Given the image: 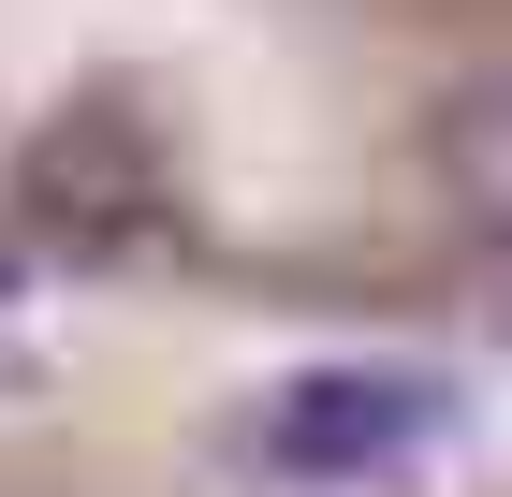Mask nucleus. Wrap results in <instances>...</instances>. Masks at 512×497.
<instances>
[{
	"label": "nucleus",
	"instance_id": "7ed1b4c3",
	"mask_svg": "<svg viewBox=\"0 0 512 497\" xmlns=\"http://www.w3.org/2000/svg\"><path fill=\"white\" fill-rule=\"evenodd\" d=\"M0 307H30V264H15V234H0Z\"/></svg>",
	"mask_w": 512,
	"mask_h": 497
},
{
	"label": "nucleus",
	"instance_id": "f03ea898",
	"mask_svg": "<svg viewBox=\"0 0 512 497\" xmlns=\"http://www.w3.org/2000/svg\"><path fill=\"white\" fill-rule=\"evenodd\" d=\"M425 191L454 234L512 249V59H483V74H454L425 103Z\"/></svg>",
	"mask_w": 512,
	"mask_h": 497
},
{
	"label": "nucleus",
	"instance_id": "f257e3e1",
	"mask_svg": "<svg viewBox=\"0 0 512 497\" xmlns=\"http://www.w3.org/2000/svg\"><path fill=\"white\" fill-rule=\"evenodd\" d=\"M454 424V395L425 366H293V381L249 395V454L278 483H381Z\"/></svg>",
	"mask_w": 512,
	"mask_h": 497
}]
</instances>
